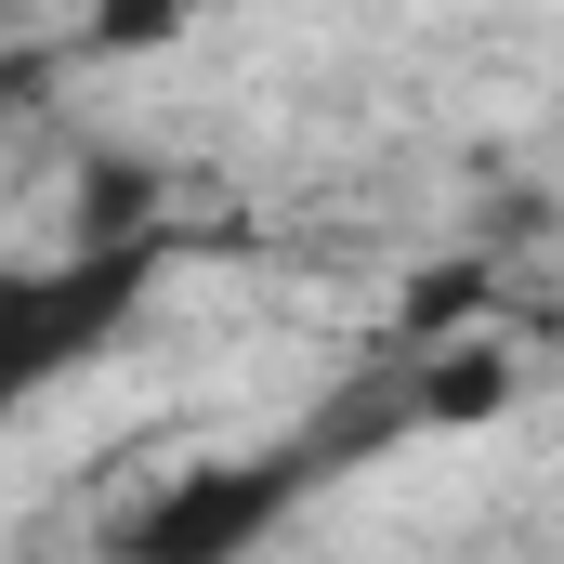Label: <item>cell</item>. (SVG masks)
I'll return each mask as SVG.
<instances>
[{
	"instance_id": "8992f818",
	"label": "cell",
	"mask_w": 564,
	"mask_h": 564,
	"mask_svg": "<svg viewBox=\"0 0 564 564\" xmlns=\"http://www.w3.org/2000/svg\"><path fill=\"white\" fill-rule=\"evenodd\" d=\"M184 13H197V0H93L79 40H93V53H158V40H184Z\"/></svg>"
},
{
	"instance_id": "52a82bcc",
	"label": "cell",
	"mask_w": 564,
	"mask_h": 564,
	"mask_svg": "<svg viewBox=\"0 0 564 564\" xmlns=\"http://www.w3.org/2000/svg\"><path fill=\"white\" fill-rule=\"evenodd\" d=\"M40 93H53V53L40 40H0V119H26Z\"/></svg>"
},
{
	"instance_id": "277c9868",
	"label": "cell",
	"mask_w": 564,
	"mask_h": 564,
	"mask_svg": "<svg viewBox=\"0 0 564 564\" xmlns=\"http://www.w3.org/2000/svg\"><path fill=\"white\" fill-rule=\"evenodd\" d=\"M119 237H158V171L144 158H93L79 171V250H119Z\"/></svg>"
},
{
	"instance_id": "7a4b0ae2",
	"label": "cell",
	"mask_w": 564,
	"mask_h": 564,
	"mask_svg": "<svg viewBox=\"0 0 564 564\" xmlns=\"http://www.w3.org/2000/svg\"><path fill=\"white\" fill-rule=\"evenodd\" d=\"M315 473H341L315 433L302 446H263V459H197V473H171L132 525H119V564H250L302 512Z\"/></svg>"
},
{
	"instance_id": "6da1fadb",
	"label": "cell",
	"mask_w": 564,
	"mask_h": 564,
	"mask_svg": "<svg viewBox=\"0 0 564 564\" xmlns=\"http://www.w3.org/2000/svg\"><path fill=\"white\" fill-rule=\"evenodd\" d=\"M158 289V237L119 250H66V263H0V408L13 394H53L66 368H93Z\"/></svg>"
},
{
	"instance_id": "3957f363",
	"label": "cell",
	"mask_w": 564,
	"mask_h": 564,
	"mask_svg": "<svg viewBox=\"0 0 564 564\" xmlns=\"http://www.w3.org/2000/svg\"><path fill=\"white\" fill-rule=\"evenodd\" d=\"M394 394H408V421H421V433H473V421L512 408V355H499V341H433Z\"/></svg>"
},
{
	"instance_id": "5b68a950",
	"label": "cell",
	"mask_w": 564,
	"mask_h": 564,
	"mask_svg": "<svg viewBox=\"0 0 564 564\" xmlns=\"http://www.w3.org/2000/svg\"><path fill=\"white\" fill-rule=\"evenodd\" d=\"M486 289H499L486 263H433V276H408V341H421V355H433V341H459Z\"/></svg>"
}]
</instances>
